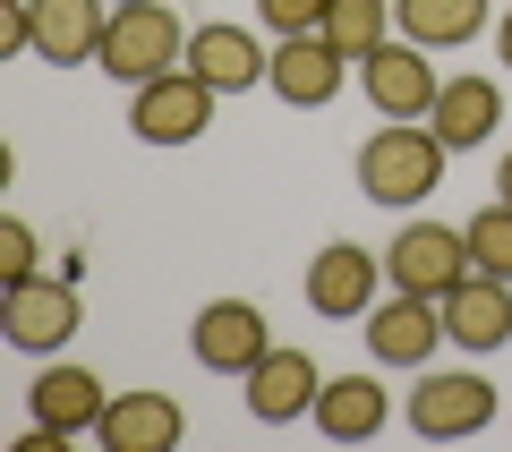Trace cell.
I'll return each instance as SVG.
<instances>
[{"label": "cell", "instance_id": "obj_12", "mask_svg": "<svg viewBox=\"0 0 512 452\" xmlns=\"http://www.w3.org/2000/svg\"><path fill=\"white\" fill-rule=\"evenodd\" d=\"M26 401H35V427H52V435H94V427H103V410H111L103 376L77 367V359H52L35 384H26Z\"/></svg>", "mask_w": 512, "mask_h": 452}, {"label": "cell", "instance_id": "obj_24", "mask_svg": "<svg viewBox=\"0 0 512 452\" xmlns=\"http://www.w3.org/2000/svg\"><path fill=\"white\" fill-rule=\"evenodd\" d=\"M9 282H35V231H26L18 214L0 222V290Z\"/></svg>", "mask_w": 512, "mask_h": 452}, {"label": "cell", "instance_id": "obj_2", "mask_svg": "<svg viewBox=\"0 0 512 452\" xmlns=\"http://www.w3.org/2000/svg\"><path fill=\"white\" fill-rule=\"evenodd\" d=\"M180 60H188V26L171 18V0H137V9H111V35H103V60L94 69L137 94L154 77H171Z\"/></svg>", "mask_w": 512, "mask_h": 452}, {"label": "cell", "instance_id": "obj_6", "mask_svg": "<svg viewBox=\"0 0 512 452\" xmlns=\"http://www.w3.org/2000/svg\"><path fill=\"white\" fill-rule=\"evenodd\" d=\"M0 333H9V342L18 350H35V359H60V350H69V333L86 325V308H77V273H52V282H9L0 290Z\"/></svg>", "mask_w": 512, "mask_h": 452}, {"label": "cell", "instance_id": "obj_26", "mask_svg": "<svg viewBox=\"0 0 512 452\" xmlns=\"http://www.w3.org/2000/svg\"><path fill=\"white\" fill-rule=\"evenodd\" d=\"M495 197H504V205H512V154H504V171H495Z\"/></svg>", "mask_w": 512, "mask_h": 452}, {"label": "cell", "instance_id": "obj_1", "mask_svg": "<svg viewBox=\"0 0 512 452\" xmlns=\"http://www.w3.org/2000/svg\"><path fill=\"white\" fill-rule=\"evenodd\" d=\"M444 154H453V145H444L427 120H384L376 137L359 145V188H367V205H393V214L427 205V197L444 188Z\"/></svg>", "mask_w": 512, "mask_h": 452}, {"label": "cell", "instance_id": "obj_17", "mask_svg": "<svg viewBox=\"0 0 512 452\" xmlns=\"http://www.w3.org/2000/svg\"><path fill=\"white\" fill-rule=\"evenodd\" d=\"M111 35V0H35V60L77 69V60H103Z\"/></svg>", "mask_w": 512, "mask_h": 452}, {"label": "cell", "instance_id": "obj_3", "mask_svg": "<svg viewBox=\"0 0 512 452\" xmlns=\"http://www.w3.org/2000/svg\"><path fill=\"white\" fill-rule=\"evenodd\" d=\"M470 231H453V222H427L410 214L402 231L384 239V282L393 290H419V299H444L453 282H470Z\"/></svg>", "mask_w": 512, "mask_h": 452}, {"label": "cell", "instance_id": "obj_5", "mask_svg": "<svg viewBox=\"0 0 512 452\" xmlns=\"http://www.w3.org/2000/svg\"><path fill=\"white\" fill-rule=\"evenodd\" d=\"M495 427V384L470 376V367H436V376L410 384V435L427 444H461V435Z\"/></svg>", "mask_w": 512, "mask_h": 452}, {"label": "cell", "instance_id": "obj_25", "mask_svg": "<svg viewBox=\"0 0 512 452\" xmlns=\"http://www.w3.org/2000/svg\"><path fill=\"white\" fill-rule=\"evenodd\" d=\"M495 52H504V69H512V0H504V18H495Z\"/></svg>", "mask_w": 512, "mask_h": 452}, {"label": "cell", "instance_id": "obj_14", "mask_svg": "<svg viewBox=\"0 0 512 452\" xmlns=\"http://www.w3.org/2000/svg\"><path fill=\"white\" fill-rule=\"evenodd\" d=\"M103 452H180V435H188V410L171 393H146V384H137V393H120L103 410Z\"/></svg>", "mask_w": 512, "mask_h": 452}, {"label": "cell", "instance_id": "obj_22", "mask_svg": "<svg viewBox=\"0 0 512 452\" xmlns=\"http://www.w3.org/2000/svg\"><path fill=\"white\" fill-rule=\"evenodd\" d=\"M461 231H470V265H478V273H504V282H512V205L495 197L487 214H470Z\"/></svg>", "mask_w": 512, "mask_h": 452}, {"label": "cell", "instance_id": "obj_19", "mask_svg": "<svg viewBox=\"0 0 512 452\" xmlns=\"http://www.w3.org/2000/svg\"><path fill=\"white\" fill-rule=\"evenodd\" d=\"M393 427V393H384L376 376H325V393H316V435H333V444H367V435Z\"/></svg>", "mask_w": 512, "mask_h": 452}, {"label": "cell", "instance_id": "obj_11", "mask_svg": "<svg viewBox=\"0 0 512 452\" xmlns=\"http://www.w3.org/2000/svg\"><path fill=\"white\" fill-rule=\"evenodd\" d=\"M376 282H384V256L376 248H359V239H333V248H316V265H308V308L316 316H367L376 308Z\"/></svg>", "mask_w": 512, "mask_h": 452}, {"label": "cell", "instance_id": "obj_9", "mask_svg": "<svg viewBox=\"0 0 512 452\" xmlns=\"http://www.w3.org/2000/svg\"><path fill=\"white\" fill-rule=\"evenodd\" d=\"M444 342H453V333H444V299L393 290L384 308H367V350H376V367H427Z\"/></svg>", "mask_w": 512, "mask_h": 452}, {"label": "cell", "instance_id": "obj_16", "mask_svg": "<svg viewBox=\"0 0 512 452\" xmlns=\"http://www.w3.org/2000/svg\"><path fill=\"white\" fill-rule=\"evenodd\" d=\"M188 69H197L214 94H248V86L274 77V52H265L248 26H197V35H188Z\"/></svg>", "mask_w": 512, "mask_h": 452}, {"label": "cell", "instance_id": "obj_7", "mask_svg": "<svg viewBox=\"0 0 512 452\" xmlns=\"http://www.w3.org/2000/svg\"><path fill=\"white\" fill-rule=\"evenodd\" d=\"M436 60H427V43H376V52L359 60V94L367 103L384 111V120H427V111H436Z\"/></svg>", "mask_w": 512, "mask_h": 452}, {"label": "cell", "instance_id": "obj_15", "mask_svg": "<svg viewBox=\"0 0 512 452\" xmlns=\"http://www.w3.org/2000/svg\"><path fill=\"white\" fill-rule=\"evenodd\" d=\"M342 69H350V52L325 43V35H282L274 43V94L299 103V111H325L342 94Z\"/></svg>", "mask_w": 512, "mask_h": 452}, {"label": "cell", "instance_id": "obj_4", "mask_svg": "<svg viewBox=\"0 0 512 452\" xmlns=\"http://www.w3.org/2000/svg\"><path fill=\"white\" fill-rule=\"evenodd\" d=\"M214 103L222 94L180 60L171 77H154V86L128 94V128H137V145H197L205 128H214Z\"/></svg>", "mask_w": 512, "mask_h": 452}, {"label": "cell", "instance_id": "obj_20", "mask_svg": "<svg viewBox=\"0 0 512 452\" xmlns=\"http://www.w3.org/2000/svg\"><path fill=\"white\" fill-rule=\"evenodd\" d=\"M487 9L495 0H393V26L410 43H427V52H444V43H478Z\"/></svg>", "mask_w": 512, "mask_h": 452}, {"label": "cell", "instance_id": "obj_13", "mask_svg": "<svg viewBox=\"0 0 512 452\" xmlns=\"http://www.w3.org/2000/svg\"><path fill=\"white\" fill-rule=\"evenodd\" d=\"M444 333H453L461 350H504L512 342V282L504 273H470V282L444 290Z\"/></svg>", "mask_w": 512, "mask_h": 452}, {"label": "cell", "instance_id": "obj_18", "mask_svg": "<svg viewBox=\"0 0 512 452\" xmlns=\"http://www.w3.org/2000/svg\"><path fill=\"white\" fill-rule=\"evenodd\" d=\"M504 120H512V103L487 86V77H444V86H436V111H427V128H436V137L453 145V154L487 145Z\"/></svg>", "mask_w": 512, "mask_h": 452}, {"label": "cell", "instance_id": "obj_8", "mask_svg": "<svg viewBox=\"0 0 512 452\" xmlns=\"http://www.w3.org/2000/svg\"><path fill=\"white\" fill-rule=\"evenodd\" d=\"M188 350H197V367H214V376H248V367L274 350V325H265L256 299H205L197 325H188Z\"/></svg>", "mask_w": 512, "mask_h": 452}, {"label": "cell", "instance_id": "obj_21", "mask_svg": "<svg viewBox=\"0 0 512 452\" xmlns=\"http://www.w3.org/2000/svg\"><path fill=\"white\" fill-rule=\"evenodd\" d=\"M316 35H325V43H342L350 60H367L376 43H393V0H333Z\"/></svg>", "mask_w": 512, "mask_h": 452}, {"label": "cell", "instance_id": "obj_10", "mask_svg": "<svg viewBox=\"0 0 512 452\" xmlns=\"http://www.w3.org/2000/svg\"><path fill=\"white\" fill-rule=\"evenodd\" d=\"M316 393H325V367L308 350L274 342L265 359L248 367V418L256 427H291V418H316Z\"/></svg>", "mask_w": 512, "mask_h": 452}, {"label": "cell", "instance_id": "obj_27", "mask_svg": "<svg viewBox=\"0 0 512 452\" xmlns=\"http://www.w3.org/2000/svg\"><path fill=\"white\" fill-rule=\"evenodd\" d=\"M111 9H137V0H111Z\"/></svg>", "mask_w": 512, "mask_h": 452}, {"label": "cell", "instance_id": "obj_23", "mask_svg": "<svg viewBox=\"0 0 512 452\" xmlns=\"http://www.w3.org/2000/svg\"><path fill=\"white\" fill-rule=\"evenodd\" d=\"M325 9L333 0H256V18H265V35H316V26H325Z\"/></svg>", "mask_w": 512, "mask_h": 452}]
</instances>
